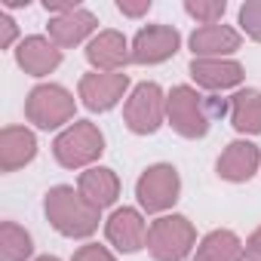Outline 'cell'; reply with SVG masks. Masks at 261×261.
<instances>
[{
  "mask_svg": "<svg viewBox=\"0 0 261 261\" xmlns=\"http://www.w3.org/2000/svg\"><path fill=\"white\" fill-rule=\"evenodd\" d=\"M43 212H46V221L68 240L92 237L98 230V221H101V209L86 203L80 197V191H74L71 185L49 188L43 197Z\"/></svg>",
  "mask_w": 261,
  "mask_h": 261,
  "instance_id": "cell-1",
  "label": "cell"
},
{
  "mask_svg": "<svg viewBox=\"0 0 261 261\" xmlns=\"http://www.w3.org/2000/svg\"><path fill=\"white\" fill-rule=\"evenodd\" d=\"M212 111H218L209 98H203L194 86H172L166 92V123L181 139H203L212 126Z\"/></svg>",
  "mask_w": 261,
  "mask_h": 261,
  "instance_id": "cell-2",
  "label": "cell"
},
{
  "mask_svg": "<svg viewBox=\"0 0 261 261\" xmlns=\"http://www.w3.org/2000/svg\"><path fill=\"white\" fill-rule=\"evenodd\" d=\"M101 151H105V136H101V129L95 123H89V120H74L53 142V157L65 169L92 166L101 157Z\"/></svg>",
  "mask_w": 261,
  "mask_h": 261,
  "instance_id": "cell-3",
  "label": "cell"
},
{
  "mask_svg": "<svg viewBox=\"0 0 261 261\" xmlns=\"http://www.w3.org/2000/svg\"><path fill=\"white\" fill-rule=\"evenodd\" d=\"M197 249V230L185 215H160L148 227V252L154 261H185Z\"/></svg>",
  "mask_w": 261,
  "mask_h": 261,
  "instance_id": "cell-4",
  "label": "cell"
},
{
  "mask_svg": "<svg viewBox=\"0 0 261 261\" xmlns=\"http://www.w3.org/2000/svg\"><path fill=\"white\" fill-rule=\"evenodd\" d=\"M74 114H77V101L59 83H40L25 98V117H28V123H34L37 129H46V133H49V129H62L65 123L71 126Z\"/></svg>",
  "mask_w": 261,
  "mask_h": 261,
  "instance_id": "cell-5",
  "label": "cell"
},
{
  "mask_svg": "<svg viewBox=\"0 0 261 261\" xmlns=\"http://www.w3.org/2000/svg\"><path fill=\"white\" fill-rule=\"evenodd\" d=\"M123 120L129 133L136 136H154L166 123V92L157 83H139L126 95L123 105Z\"/></svg>",
  "mask_w": 261,
  "mask_h": 261,
  "instance_id": "cell-6",
  "label": "cell"
},
{
  "mask_svg": "<svg viewBox=\"0 0 261 261\" xmlns=\"http://www.w3.org/2000/svg\"><path fill=\"white\" fill-rule=\"evenodd\" d=\"M181 194V178H178V169L169 166V163H154L148 166L139 181H136V197H139V206L151 215H160L166 209L175 206Z\"/></svg>",
  "mask_w": 261,
  "mask_h": 261,
  "instance_id": "cell-7",
  "label": "cell"
},
{
  "mask_svg": "<svg viewBox=\"0 0 261 261\" xmlns=\"http://www.w3.org/2000/svg\"><path fill=\"white\" fill-rule=\"evenodd\" d=\"M126 89H129V74L92 71V74H83L80 83H77L80 101H83L89 111H95V114H105V111L117 108V105L126 98Z\"/></svg>",
  "mask_w": 261,
  "mask_h": 261,
  "instance_id": "cell-8",
  "label": "cell"
},
{
  "mask_svg": "<svg viewBox=\"0 0 261 261\" xmlns=\"http://www.w3.org/2000/svg\"><path fill=\"white\" fill-rule=\"evenodd\" d=\"M148 227L151 224L145 221V215L139 209L123 206V209H114L111 218L105 221V237H108V243L117 252L133 255V252H139V249L148 246Z\"/></svg>",
  "mask_w": 261,
  "mask_h": 261,
  "instance_id": "cell-9",
  "label": "cell"
},
{
  "mask_svg": "<svg viewBox=\"0 0 261 261\" xmlns=\"http://www.w3.org/2000/svg\"><path fill=\"white\" fill-rule=\"evenodd\" d=\"M181 46V34L172 25H148L133 37V65H163Z\"/></svg>",
  "mask_w": 261,
  "mask_h": 261,
  "instance_id": "cell-10",
  "label": "cell"
},
{
  "mask_svg": "<svg viewBox=\"0 0 261 261\" xmlns=\"http://www.w3.org/2000/svg\"><path fill=\"white\" fill-rule=\"evenodd\" d=\"M86 62L95 71L105 74H123V68L133 62V43H129L120 31H98L86 43Z\"/></svg>",
  "mask_w": 261,
  "mask_h": 261,
  "instance_id": "cell-11",
  "label": "cell"
},
{
  "mask_svg": "<svg viewBox=\"0 0 261 261\" xmlns=\"http://www.w3.org/2000/svg\"><path fill=\"white\" fill-rule=\"evenodd\" d=\"M240 43H243V37L230 25H200L188 37L194 59H227L240 49Z\"/></svg>",
  "mask_w": 261,
  "mask_h": 261,
  "instance_id": "cell-12",
  "label": "cell"
},
{
  "mask_svg": "<svg viewBox=\"0 0 261 261\" xmlns=\"http://www.w3.org/2000/svg\"><path fill=\"white\" fill-rule=\"evenodd\" d=\"M16 65L25 74H31V77H46V74H53L62 65V49L49 37H43V34H31V37L19 40Z\"/></svg>",
  "mask_w": 261,
  "mask_h": 261,
  "instance_id": "cell-13",
  "label": "cell"
},
{
  "mask_svg": "<svg viewBox=\"0 0 261 261\" xmlns=\"http://www.w3.org/2000/svg\"><path fill=\"white\" fill-rule=\"evenodd\" d=\"M191 77L200 89H209V92H224V89H233L243 83V65L233 62V59H194L191 62Z\"/></svg>",
  "mask_w": 261,
  "mask_h": 261,
  "instance_id": "cell-14",
  "label": "cell"
},
{
  "mask_svg": "<svg viewBox=\"0 0 261 261\" xmlns=\"http://www.w3.org/2000/svg\"><path fill=\"white\" fill-rule=\"evenodd\" d=\"M258 166H261V151H258V145H252V142H246V139H237V142H230V145L221 151L215 169H218V175H221L224 181L240 185V181H249V178L258 172Z\"/></svg>",
  "mask_w": 261,
  "mask_h": 261,
  "instance_id": "cell-15",
  "label": "cell"
},
{
  "mask_svg": "<svg viewBox=\"0 0 261 261\" xmlns=\"http://www.w3.org/2000/svg\"><path fill=\"white\" fill-rule=\"evenodd\" d=\"M95 28H98V19L89 10L80 7V10H74L68 16L49 19V40L59 49H71V46H80L83 40H92L95 37Z\"/></svg>",
  "mask_w": 261,
  "mask_h": 261,
  "instance_id": "cell-16",
  "label": "cell"
},
{
  "mask_svg": "<svg viewBox=\"0 0 261 261\" xmlns=\"http://www.w3.org/2000/svg\"><path fill=\"white\" fill-rule=\"evenodd\" d=\"M37 157V136L28 126H7L0 133V169L16 172Z\"/></svg>",
  "mask_w": 261,
  "mask_h": 261,
  "instance_id": "cell-17",
  "label": "cell"
},
{
  "mask_svg": "<svg viewBox=\"0 0 261 261\" xmlns=\"http://www.w3.org/2000/svg\"><path fill=\"white\" fill-rule=\"evenodd\" d=\"M77 191L86 203H92L95 209H108L117 203L120 197V178L114 169L108 166H89L86 172H80L77 178Z\"/></svg>",
  "mask_w": 261,
  "mask_h": 261,
  "instance_id": "cell-18",
  "label": "cell"
},
{
  "mask_svg": "<svg viewBox=\"0 0 261 261\" xmlns=\"http://www.w3.org/2000/svg\"><path fill=\"white\" fill-rule=\"evenodd\" d=\"M230 126L240 136H261V89H240L227 105Z\"/></svg>",
  "mask_w": 261,
  "mask_h": 261,
  "instance_id": "cell-19",
  "label": "cell"
},
{
  "mask_svg": "<svg viewBox=\"0 0 261 261\" xmlns=\"http://www.w3.org/2000/svg\"><path fill=\"white\" fill-rule=\"evenodd\" d=\"M243 258H246V243L233 230H209L194 249V261H243Z\"/></svg>",
  "mask_w": 261,
  "mask_h": 261,
  "instance_id": "cell-20",
  "label": "cell"
},
{
  "mask_svg": "<svg viewBox=\"0 0 261 261\" xmlns=\"http://www.w3.org/2000/svg\"><path fill=\"white\" fill-rule=\"evenodd\" d=\"M31 252H34V240L25 227H19L16 221L0 224V255H4V261H28Z\"/></svg>",
  "mask_w": 261,
  "mask_h": 261,
  "instance_id": "cell-21",
  "label": "cell"
},
{
  "mask_svg": "<svg viewBox=\"0 0 261 261\" xmlns=\"http://www.w3.org/2000/svg\"><path fill=\"white\" fill-rule=\"evenodd\" d=\"M224 10H227L224 0H188L185 4V13L197 19L200 25H221Z\"/></svg>",
  "mask_w": 261,
  "mask_h": 261,
  "instance_id": "cell-22",
  "label": "cell"
},
{
  "mask_svg": "<svg viewBox=\"0 0 261 261\" xmlns=\"http://www.w3.org/2000/svg\"><path fill=\"white\" fill-rule=\"evenodd\" d=\"M237 22L246 31V37L261 43V0H246L240 7V13H237Z\"/></svg>",
  "mask_w": 261,
  "mask_h": 261,
  "instance_id": "cell-23",
  "label": "cell"
},
{
  "mask_svg": "<svg viewBox=\"0 0 261 261\" xmlns=\"http://www.w3.org/2000/svg\"><path fill=\"white\" fill-rule=\"evenodd\" d=\"M74 261H117L114 252L108 246H98V243H86L74 252Z\"/></svg>",
  "mask_w": 261,
  "mask_h": 261,
  "instance_id": "cell-24",
  "label": "cell"
},
{
  "mask_svg": "<svg viewBox=\"0 0 261 261\" xmlns=\"http://www.w3.org/2000/svg\"><path fill=\"white\" fill-rule=\"evenodd\" d=\"M117 10L129 19H142L151 10V0H117Z\"/></svg>",
  "mask_w": 261,
  "mask_h": 261,
  "instance_id": "cell-25",
  "label": "cell"
},
{
  "mask_svg": "<svg viewBox=\"0 0 261 261\" xmlns=\"http://www.w3.org/2000/svg\"><path fill=\"white\" fill-rule=\"evenodd\" d=\"M16 37H19L16 22H13L7 13H0V49H10V46L16 43Z\"/></svg>",
  "mask_w": 261,
  "mask_h": 261,
  "instance_id": "cell-26",
  "label": "cell"
},
{
  "mask_svg": "<svg viewBox=\"0 0 261 261\" xmlns=\"http://www.w3.org/2000/svg\"><path fill=\"white\" fill-rule=\"evenodd\" d=\"M43 10L56 19V16H68V13L80 10V4L77 0H43Z\"/></svg>",
  "mask_w": 261,
  "mask_h": 261,
  "instance_id": "cell-27",
  "label": "cell"
},
{
  "mask_svg": "<svg viewBox=\"0 0 261 261\" xmlns=\"http://www.w3.org/2000/svg\"><path fill=\"white\" fill-rule=\"evenodd\" d=\"M246 258L249 261H261V227H255L252 237L246 240Z\"/></svg>",
  "mask_w": 261,
  "mask_h": 261,
  "instance_id": "cell-28",
  "label": "cell"
},
{
  "mask_svg": "<svg viewBox=\"0 0 261 261\" xmlns=\"http://www.w3.org/2000/svg\"><path fill=\"white\" fill-rule=\"evenodd\" d=\"M37 261H59L56 255H43V258H37Z\"/></svg>",
  "mask_w": 261,
  "mask_h": 261,
  "instance_id": "cell-29",
  "label": "cell"
}]
</instances>
